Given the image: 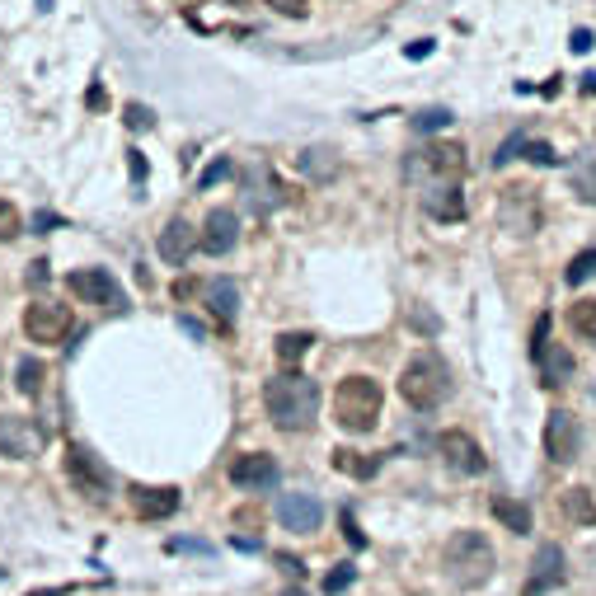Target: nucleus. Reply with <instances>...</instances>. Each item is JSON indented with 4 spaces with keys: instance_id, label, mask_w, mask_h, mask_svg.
Listing matches in <instances>:
<instances>
[{
    "instance_id": "f257e3e1",
    "label": "nucleus",
    "mask_w": 596,
    "mask_h": 596,
    "mask_svg": "<svg viewBox=\"0 0 596 596\" xmlns=\"http://www.w3.org/2000/svg\"><path fill=\"white\" fill-rule=\"evenodd\" d=\"M263 404L273 413V423L282 432H306L320 413V385L301 376V371H282L263 385Z\"/></svg>"
},
{
    "instance_id": "f03ea898",
    "label": "nucleus",
    "mask_w": 596,
    "mask_h": 596,
    "mask_svg": "<svg viewBox=\"0 0 596 596\" xmlns=\"http://www.w3.org/2000/svg\"><path fill=\"white\" fill-rule=\"evenodd\" d=\"M399 395L409 399L413 409H437V404L451 395V371H446V362L432 348L413 352L409 367L399 371Z\"/></svg>"
},
{
    "instance_id": "7ed1b4c3",
    "label": "nucleus",
    "mask_w": 596,
    "mask_h": 596,
    "mask_svg": "<svg viewBox=\"0 0 596 596\" xmlns=\"http://www.w3.org/2000/svg\"><path fill=\"white\" fill-rule=\"evenodd\" d=\"M381 404H385V390L371 381V376H348L334 395V418L352 432V437H362V432L376 428Z\"/></svg>"
},
{
    "instance_id": "20e7f679",
    "label": "nucleus",
    "mask_w": 596,
    "mask_h": 596,
    "mask_svg": "<svg viewBox=\"0 0 596 596\" xmlns=\"http://www.w3.org/2000/svg\"><path fill=\"white\" fill-rule=\"evenodd\" d=\"M493 568H498L493 545L479 531L451 535V545H446V573H451L456 587H484L493 578Z\"/></svg>"
},
{
    "instance_id": "39448f33",
    "label": "nucleus",
    "mask_w": 596,
    "mask_h": 596,
    "mask_svg": "<svg viewBox=\"0 0 596 596\" xmlns=\"http://www.w3.org/2000/svg\"><path fill=\"white\" fill-rule=\"evenodd\" d=\"M535 367H540V385L545 390H559L564 381H573V352L564 348V343H554L550 338V320H540L535 324Z\"/></svg>"
},
{
    "instance_id": "423d86ee",
    "label": "nucleus",
    "mask_w": 596,
    "mask_h": 596,
    "mask_svg": "<svg viewBox=\"0 0 596 596\" xmlns=\"http://www.w3.org/2000/svg\"><path fill=\"white\" fill-rule=\"evenodd\" d=\"M66 287L76 291L80 301H90V306H104V310H127V291L118 287V277L104 273V268H76V273L66 277Z\"/></svg>"
},
{
    "instance_id": "0eeeda50",
    "label": "nucleus",
    "mask_w": 596,
    "mask_h": 596,
    "mask_svg": "<svg viewBox=\"0 0 596 596\" xmlns=\"http://www.w3.org/2000/svg\"><path fill=\"white\" fill-rule=\"evenodd\" d=\"M71 329H76L71 306H57V301H33V306L24 310V334H29L33 343H66Z\"/></svg>"
},
{
    "instance_id": "6e6552de",
    "label": "nucleus",
    "mask_w": 596,
    "mask_h": 596,
    "mask_svg": "<svg viewBox=\"0 0 596 596\" xmlns=\"http://www.w3.org/2000/svg\"><path fill=\"white\" fill-rule=\"evenodd\" d=\"M498 221H503V230H512V235H531V230H540V221H545V207H540V198H535L526 184L507 188L503 202H498Z\"/></svg>"
},
{
    "instance_id": "1a4fd4ad",
    "label": "nucleus",
    "mask_w": 596,
    "mask_h": 596,
    "mask_svg": "<svg viewBox=\"0 0 596 596\" xmlns=\"http://www.w3.org/2000/svg\"><path fill=\"white\" fill-rule=\"evenodd\" d=\"M47 446V432L33 418H0V456L10 460H38Z\"/></svg>"
},
{
    "instance_id": "9d476101",
    "label": "nucleus",
    "mask_w": 596,
    "mask_h": 596,
    "mask_svg": "<svg viewBox=\"0 0 596 596\" xmlns=\"http://www.w3.org/2000/svg\"><path fill=\"white\" fill-rule=\"evenodd\" d=\"M578 446H582L578 418L568 409H554L550 418H545V456H550L554 465H568V460H578Z\"/></svg>"
},
{
    "instance_id": "9b49d317",
    "label": "nucleus",
    "mask_w": 596,
    "mask_h": 596,
    "mask_svg": "<svg viewBox=\"0 0 596 596\" xmlns=\"http://www.w3.org/2000/svg\"><path fill=\"white\" fill-rule=\"evenodd\" d=\"M437 451H442V460L456 474H484V465H489L484 451H479V442H474L470 432H460V428L442 432V437H437Z\"/></svg>"
},
{
    "instance_id": "f8f14e48",
    "label": "nucleus",
    "mask_w": 596,
    "mask_h": 596,
    "mask_svg": "<svg viewBox=\"0 0 596 596\" xmlns=\"http://www.w3.org/2000/svg\"><path fill=\"white\" fill-rule=\"evenodd\" d=\"M320 517H324V507L315 493H282V498H277V521L296 535L320 531Z\"/></svg>"
},
{
    "instance_id": "ddd939ff",
    "label": "nucleus",
    "mask_w": 596,
    "mask_h": 596,
    "mask_svg": "<svg viewBox=\"0 0 596 596\" xmlns=\"http://www.w3.org/2000/svg\"><path fill=\"white\" fill-rule=\"evenodd\" d=\"M230 484H240V489H273L277 484V460L263 456V451L235 456L230 460Z\"/></svg>"
},
{
    "instance_id": "4468645a",
    "label": "nucleus",
    "mask_w": 596,
    "mask_h": 596,
    "mask_svg": "<svg viewBox=\"0 0 596 596\" xmlns=\"http://www.w3.org/2000/svg\"><path fill=\"white\" fill-rule=\"evenodd\" d=\"M127 503L141 521H165L179 512V489H146V484H132L127 489Z\"/></svg>"
},
{
    "instance_id": "2eb2a0df",
    "label": "nucleus",
    "mask_w": 596,
    "mask_h": 596,
    "mask_svg": "<svg viewBox=\"0 0 596 596\" xmlns=\"http://www.w3.org/2000/svg\"><path fill=\"white\" fill-rule=\"evenodd\" d=\"M66 474L76 479V489H80V493H94V498H104V489H108V470L90 456V451H85V446H66Z\"/></svg>"
},
{
    "instance_id": "dca6fc26",
    "label": "nucleus",
    "mask_w": 596,
    "mask_h": 596,
    "mask_svg": "<svg viewBox=\"0 0 596 596\" xmlns=\"http://www.w3.org/2000/svg\"><path fill=\"white\" fill-rule=\"evenodd\" d=\"M559 582H564V550L559 545H540L531 559V578H526L521 592L540 596V592H550V587H559Z\"/></svg>"
},
{
    "instance_id": "f3484780",
    "label": "nucleus",
    "mask_w": 596,
    "mask_h": 596,
    "mask_svg": "<svg viewBox=\"0 0 596 596\" xmlns=\"http://www.w3.org/2000/svg\"><path fill=\"white\" fill-rule=\"evenodd\" d=\"M235 240H240V216L230 212V207L207 212V221H202V249L207 254H230Z\"/></svg>"
},
{
    "instance_id": "a211bd4d",
    "label": "nucleus",
    "mask_w": 596,
    "mask_h": 596,
    "mask_svg": "<svg viewBox=\"0 0 596 596\" xmlns=\"http://www.w3.org/2000/svg\"><path fill=\"white\" fill-rule=\"evenodd\" d=\"M423 212L432 216V221H465V193L456 188V179H442V184H432L428 193H423Z\"/></svg>"
},
{
    "instance_id": "6ab92c4d",
    "label": "nucleus",
    "mask_w": 596,
    "mask_h": 596,
    "mask_svg": "<svg viewBox=\"0 0 596 596\" xmlns=\"http://www.w3.org/2000/svg\"><path fill=\"white\" fill-rule=\"evenodd\" d=\"M198 245H202V235L188 226V221H169V226L160 230V259L174 263V268L188 263V254H193Z\"/></svg>"
},
{
    "instance_id": "aec40b11",
    "label": "nucleus",
    "mask_w": 596,
    "mask_h": 596,
    "mask_svg": "<svg viewBox=\"0 0 596 596\" xmlns=\"http://www.w3.org/2000/svg\"><path fill=\"white\" fill-rule=\"evenodd\" d=\"M423 160H428V169L437 179H460L465 174V146H456V141H432L423 151Z\"/></svg>"
},
{
    "instance_id": "412c9836",
    "label": "nucleus",
    "mask_w": 596,
    "mask_h": 596,
    "mask_svg": "<svg viewBox=\"0 0 596 596\" xmlns=\"http://www.w3.org/2000/svg\"><path fill=\"white\" fill-rule=\"evenodd\" d=\"M207 306H212V315L221 324H230L235 310H240V287H235L230 277H212V282H207Z\"/></svg>"
},
{
    "instance_id": "4be33fe9",
    "label": "nucleus",
    "mask_w": 596,
    "mask_h": 596,
    "mask_svg": "<svg viewBox=\"0 0 596 596\" xmlns=\"http://www.w3.org/2000/svg\"><path fill=\"white\" fill-rule=\"evenodd\" d=\"M334 470L352 474V479H376V474H381V456H367V451L338 446V451H334Z\"/></svg>"
},
{
    "instance_id": "5701e85b",
    "label": "nucleus",
    "mask_w": 596,
    "mask_h": 596,
    "mask_svg": "<svg viewBox=\"0 0 596 596\" xmlns=\"http://www.w3.org/2000/svg\"><path fill=\"white\" fill-rule=\"evenodd\" d=\"M568 184H573L578 202L596 207V151H582V155H578V165L568 169Z\"/></svg>"
},
{
    "instance_id": "b1692460",
    "label": "nucleus",
    "mask_w": 596,
    "mask_h": 596,
    "mask_svg": "<svg viewBox=\"0 0 596 596\" xmlns=\"http://www.w3.org/2000/svg\"><path fill=\"white\" fill-rule=\"evenodd\" d=\"M493 517L503 521L512 535H531V507L517 498H493Z\"/></svg>"
},
{
    "instance_id": "393cba45",
    "label": "nucleus",
    "mask_w": 596,
    "mask_h": 596,
    "mask_svg": "<svg viewBox=\"0 0 596 596\" xmlns=\"http://www.w3.org/2000/svg\"><path fill=\"white\" fill-rule=\"evenodd\" d=\"M296 165H301V174H306V179H334L338 174V160H334V151H315V146H310V151H301L296 155Z\"/></svg>"
},
{
    "instance_id": "a878e982",
    "label": "nucleus",
    "mask_w": 596,
    "mask_h": 596,
    "mask_svg": "<svg viewBox=\"0 0 596 596\" xmlns=\"http://www.w3.org/2000/svg\"><path fill=\"white\" fill-rule=\"evenodd\" d=\"M310 343H315L310 334H282L277 338V362H282L287 371H296V362L310 352Z\"/></svg>"
},
{
    "instance_id": "bb28decb",
    "label": "nucleus",
    "mask_w": 596,
    "mask_h": 596,
    "mask_svg": "<svg viewBox=\"0 0 596 596\" xmlns=\"http://www.w3.org/2000/svg\"><path fill=\"white\" fill-rule=\"evenodd\" d=\"M568 324H573V334L578 338L596 343V296H587V301H578V306L568 310Z\"/></svg>"
},
{
    "instance_id": "cd10ccee",
    "label": "nucleus",
    "mask_w": 596,
    "mask_h": 596,
    "mask_svg": "<svg viewBox=\"0 0 596 596\" xmlns=\"http://www.w3.org/2000/svg\"><path fill=\"white\" fill-rule=\"evenodd\" d=\"M564 512L573 521H582V526H596V503H592V493L587 489H568L564 493Z\"/></svg>"
},
{
    "instance_id": "c85d7f7f",
    "label": "nucleus",
    "mask_w": 596,
    "mask_h": 596,
    "mask_svg": "<svg viewBox=\"0 0 596 596\" xmlns=\"http://www.w3.org/2000/svg\"><path fill=\"white\" fill-rule=\"evenodd\" d=\"M19 230H24V216H19V207L0 198V245H5V240H15Z\"/></svg>"
},
{
    "instance_id": "c756f323",
    "label": "nucleus",
    "mask_w": 596,
    "mask_h": 596,
    "mask_svg": "<svg viewBox=\"0 0 596 596\" xmlns=\"http://www.w3.org/2000/svg\"><path fill=\"white\" fill-rule=\"evenodd\" d=\"M568 282H573V287H578V282H587V277H596V249H582L578 259L568 263Z\"/></svg>"
},
{
    "instance_id": "7c9ffc66",
    "label": "nucleus",
    "mask_w": 596,
    "mask_h": 596,
    "mask_svg": "<svg viewBox=\"0 0 596 596\" xmlns=\"http://www.w3.org/2000/svg\"><path fill=\"white\" fill-rule=\"evenodd\" d=\"M19 390H24V395H38V390H43V362H19Z\"/></svg>"
},
{
    "instance_id": "2f4dec72",
    "label": "nucleus",
    "mask_w": 596,
    "mask_h": 596,
    "mask_svg": "<svg viewBox=\"0 0 596 596\" xmlns=\"http://www.w3.org/2000/svg\"><path fill=\"white\" fill-rule=\"evenodd\" d=\"M273 15H282V19H306L310 15V5L306 0H263Z\"/></svg>"
},
{
    "instance_id": "473e14b6",
    "label": "nucleus",
    "mask_w": 596,
    "mask_h": 596,
    "mask_svg": "<svg viewBox=\"0 0 596 596\" xmlns=\"http://www.w3.org/2000/svg\"><path fill=\"white\" fill-rule=\"evenodd\" d=\"M521 151H526V160H531V165H559V155H554V146H545V141H526Z\"/></svg>"
},
{
    "instance_id": "72a5a7b5",
    "label": "nucleus",
    "mask_w": 596,
    "mask_h": 596,
    "mask_svg": "<svg viewBox=\"0 0 596 596\" xmlns=\"http://www.w3.org/2000/svg\"><path fill=\"white\" fill-rule=\"evenodd\" d=\"M446 123H451V113H446V108H423V113L413 118L418 132H432V127H446Z\"/></svg>"
},
{
    "instance_id": "f704fd0d",
    "label": "nucleus",
    "mask_w": 596,
    "mask_h": 596,
    "mask_svg": "<svg viewBox=\"0 0 596 596\" xmlns=\"http://www.w3.org/2000/svg\"><path fill=\"white\" fill-rule=\"evenodd\" d=\"M348 582H352V564H338L334 573L324 578V592H329V596H338V592H343V587H348Z\"/></svg>"
},
{
    "instance_id": "c9c22d12",
    "label": "nucleus",
    "mask_w": 596,
    "mask_h": 596,
    "mask_svg": "<svg viewBox=\"0 0 596 596\" xmlns=\"http://www.w3.org/2000/svg\"><path fill=\"white\" fill-rule=\"evenodd\" d=\"M343 535H348L352 550H367V535L357 531V521H352V512H343Z\"/></svg>"
},
{
    "instance_id": "e433bc0d",
    "label": "nucleus",
    "mask_w": 596,
    "mask_h": 596,
    "mask_svg": "<svg viewBox=\"0 0 596 596\" xmlns=\"http://www.w3.org/2000/svg\"><path fill=\"white\" fill-rule=\"evenodd\" d=\"M521 146H526V141H521V137H507V141H503V146H498V155H493V165L503 169V165H507V160H512V155H517V151H521Z\"/></svg>"
},
{
    "instance_id": "4c0bfd02",
    "label": "nucleus",
    "mask_w": 596,
    "mask_h": 596,
    "mask_svg": "<svg viewBox=\"0 0 596 596\" xmlns=\"http://www.w3.org/2000/svg\"><path fill=\"white\" fill-rule=\"evenodd\" d=\"M127 123L137 127V132H146V127H151V108H141V104H132V108H127Z\"/></svg>"
},
{
    "instance_id": "58836bf2",
    "label": "nucleus",
    "mask_w": 596,
    "mask_h": 596,
    "mask_svg": "<svg viewBox=\"0 0 596 596\" xmlns=\"http://www.w3.org/2000/svg\"><path fill=\"white\" fill-rule=\"evenodd\" d=\"M230 174V160H216L212 169H207V174H202V188H212V184H221V179H226Z\"/></svg>"
},
{
    "instance_id": "ea45409f",
    "label": "nucleus",
    "mask_w": 596,
    "mask_h": 596,
    "mask_svg": "<svg viewBox=\"0 0 596 596\" xmlns=\"http://www.w3.org/2000/svg\"><path fill=\"white\" fill-rule=\"evenodd\" d=\"M277 568H282V573H291V578H301V573H306L296 554H277Z\"/></svg>"
},
{
    "instance_id": "a19ab883",
    "label": "nucleus",
    "mask_w": 596,
    "mask_h": 596,
    "mask_svg": "<svg viewBox=\"0 0 596 596\" xmlns=\"http://www.w3.org/2000/svg\"><path fill=\"white\" fill-rule=\"evenodd\" d=\"M573 52H592V29H578V33H573Z\"/></svg>"
},
{
    "instance_id": "79ce46f5",
    "label": "nucleus",
    "mask_w": 596,
    "mask_h": 596,
    "mask_svg": "<svg viewBox=\"0 0 596 596\" xmlns=\"http://www.w3.org/2000/svg\"><path fill=\"white\" fill-rule=\"evenodd\" d=\"M193 291H198V282H193V277H184V282H179V287H174V296H179V301H188V296H193Z\"/></svg>"
},
{
    "instance_id": "37998d69",
    "label": "nucleus",
    "mask_w": 596,
    "mask_h": 596,
    "mask_svg": "<svg viewBox=\"0 0 596 596\" xmlns=\"http://www.w3.org/2000/svg\"><path fill=\"white\" fill-rule=\"evenodd\" d=\"M33 226H38V235H43L47 226H57V216H47V212H38V216H33Z\"/></svg>"
},
{
    "instance_id": "c03bdc74",
    "label": "nucleus",
    "mask_w": 596,
    "mask_h": 596,
    "mask_svg": "<svg viewBox=\"0 0 596 596\" xmlns=\"http://www.w3.org/2000/svg\"><path fill=\"white\" fill-rule=\"evenodd\" d=\"M428 52H432V43H409V57H413V62H418V57H428Z\"/></svg>"
},
{
    "instance_id": "a18cd8bd",
    "label": "nucleus",
    "mask_w": 596,
    "mask_h": 596,
    "mask_svg": "<svg viewBox=\"0 0 596 596\" xmlns=\"http://www.w3.org/2000/svg\"><path fill=\"white\" fill-rule=\"evenodd\" d=\"M282 596H306V592H301V587H291V592H282Z\"/></svg>"
}]
</instances>
